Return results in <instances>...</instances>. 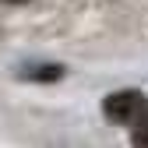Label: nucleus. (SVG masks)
I'll use <instances>...</instances> for the list:
<instances>
[{
	"label": "nucleus",
	"instance_id": "1",
	"mask_svg": "<svg viewBox=\"0 0 148 148\" xmlns=\"http://www.w3.org/2000/svg\"><path fill=\"white\" fill-rule=\"evenodd\" d=\"M145 109H148V95L138 92V88H120V92H113V95L102 99L106 120L109 123H120V127H131Z\"/></svg>",
	"mask_w": 148,
	"mask_h": 148
},
{
	"label": "nucleus",
	"instance_id": "2",
	"mask_svg": "<svg viewBox=\"0 0 148 148\" xmlns=\"http://www.w3.org/2000/svg\"><path fill=\"white\" fill-rule=\"evenodd\" d=\"M60 74H64V67H57V64H39V67H25L21 78H32V81H57Z\"/></svg>",
	"mask_w": 148,
	"mask_h": 148
},
{
	"label": "nucleus",
	"instance_id": "3",
	"mask_svg": "<svg viewBox=\"0 0 148 148\" xmlns=\"http://www.w3.org/2000/svg\"><path fill=\"white\" fill-rule=\"evenodd\" d=\"M131 127H134V145H148V109H145Z\"/></svg>",
	"mask_w": 148,
	"mask_h": 148
}]
</instances>
